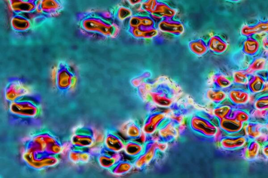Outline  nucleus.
I'll use <instances>...</instances> for the list:
<instances>
[{
    "instance_id": "1",
    "label": "nucleus",
    "mask_w": 268,
    "mask_h": 178,
    "mask_svg": "<svg viewBox=\"0 0 268 178\" xmlns=\"http://www.w3.org/2000/svg\"><path fill=\"white\" fill-rule=\"evenodd\" d=\"M79 26L82 32L98 34L105 37H113L118 32L116 26L104 18L93 15L82 16L79 18Z\"/></svg>"
},
{
    "instance_id": "2",
    "label": "nucleus",
    "mask_w": 268,
    "mask_h": 178,
    "mask_svg": "<svg viewBox=\"0 0 268 178\" xmlns=\"http://www.w3.org/2000/svg\"><path fill=\"white\" fill-rule=\"evenodd\" d=\"M25 148L54 155H59L63 150V146L59 140L47 131H41L34 134L26 143Z\"/></svg>"
},
{
    "instance_id": "3",
    "label": "nucleus",
    "mask_w": 268,
    "mask_h": 178,
    "mask_svg": "<svg viewBox=\"0 0 268 178\" xmlns=\"http://www.w3.org/2000/svg\"><path fill=\"white\" fill-rule=\"evenodd\" d=\"M54 85L61 92L67 93L74 88L77 77L70 65L64 62L55 67L53 72Z\"/></svg>"
},
{
    "instance_id": "4",
    "label": "nucleus",
    "mask_w": 268,
    "mask_h": 178,
    "mask_svg": "<svg viewBox=\"0 0 268 178\" xmlns=\"http://www.w3.org/2000/svg\"><path fill=\"white\" fill-rule=\"evenodd\" d=\"M58 156L25 148L23 159L30 167L42 170L57 165L59 162Z\"/></svg>"
},
{
    "instance_id": "5",
    "label": "nucleus",
    "mask_w": 268,
    "mask_h": 178,
    "mask_svg": "<svg viewBox=\"0 0 268 178\" xmlns=\"http://www.w3.org/2000/svg\"><path fill=\"white\" fill-rule=\"evenodd\" d=\"M10 112L21 117L35 118L40 113V108L35 102L20 98L11 102Z\"/></svg>"
},
{
    "instance_id": "6",
    "label": "nucleus",
    "mask_w": 268,
    "mask_h": 178,
    "mask_svg": "<svg viewBox=\"0 0 268 178\" xmlns=\"http://www.w3.org/2000/svg\"><path fill=\"white\" fill-rule=\"evenodd\" d=\"M97 138L92 129L88 127L77 129L72 134L71 143L72 146L90 148L97 143Z\"/></svg>"
},
{
    "instance_id": "7",
    "label": "nucleus",
    "mask_w": 268,
    "mask_h": 178,
    "mask_svg": "<svg viewBox=\"0 0 268 178\" xmlns=\"http://www.w3.org/2000/svg\"><path fill=\"white\" fill-rule=\"evenodd\" d=\"M30 87L18 79L10 80L4 91L5 98L10 102L22 98L31 92Z\"/></svg>"
},
{
    "instance_id": "8",
    "label": "nucleus",
    "mask_w": 268,
    "mask_h": 178,
    "mask_svg": "<svg viewBox=\"0 0 268 178\" xmlns=\"http://www.w3.org/2000/svg\"><path fill=\"white\" fill-rule=\"evenodd\" d=\"M97 161L102 168L111 169L118 162L117 152L108 150L102 146L97 154Z\"/></svg>"
},
{
    "instance_id": "9",
    "label": "nucleus",
    "mask_w": 268,
    "mask_h": 178,
    "mask_svg": "<svg viewBox=\"0 0 268 178\" xmlns=\"http://www.w3.org/2000/svg\"><path fill=\"white\" fill-rule=\"evenodd\" d=\"M61 9L62 5L59 0H39L37 2L36 11L47 15H56Z\"/></svg>"
},
{
    "instance_id": "10",
    "label": "nucleus",
    "mask_w": 268,
    "mask_h": 178,
    "mask_svg": "<svg viewBox=\"0 0 268 178\" xmlns=\"http://www.w3.org/2000/svg\"><path fill=\"white\" fill-rule=\"evenodd\" d=\"M11 24L12 30L18 32L29 31L34 26L31 19L23 16L20 14H16L12 17Z\"/></svg>"
},
{
    "instance_id": "11",
    "label": "nucleus",
    "mask_w": 268,
    "mask_h": 178,
    "mask_svg": "<svg viewBox=\"0 0 268 178\" xmlns=\"http://www.w3.org/2000/svg\"><path fill=\"white\" fill-rule=\"evenodd\" d=\"M90 150L88 148L72 146L69 153V157L75 163H88L91 159Z\"/></svg>"
},
{
    "instance_id": "12",
    "label": "nucleus",
    "mask_w": 268,
    "mask_h": 178,
    "mask_svg": "<svg viewBox=\"0 0 268 178\" xmlns=\"http://www.w3.org/2000/svg\"><path fill=\"white\" fill-rule=\"evenodd\" d=\"M103 146L108 150L116 152L120 151L125 147L124 143L119 137L111 131H108L105 134Z\"/></svg>"
},
{
    "instance_id": "13",
    "label": "nucleus",
    "mask_w": 268,
    "mask_h": 178,
    "mask_svg": "<svg viewBox=\"0 0 268 178\" xmlns=\"http://www.w3.org/2000/svg\"><path fill=\"white\" fill-rule=\"evenodd\" d=\"M11 9L16 14L32 13L36 10L37 2L20 0L10 3Z\"/></svg>"
},
{
    "instance_id": "14",
    "label": "nucleus",
    "mask_w": 268,
    "mask_h": 178,
    "mask_svg": "<svg viewBox=\"0 0 268 178\" xmlns=\"http://www.w3.org/2000/svg\"><path fill=\"white\" fill-rule=\"evenodd\" d=\"M241 32L243 35L246 36L268 32V20L253 25H245L242 27Z\"/></svg>"
},
{
    "instance_id": "15",
    "label": "nucleus",
    "mask_w": 268,
    "mask_h": 178,
    "mask_svg": "<svg viewBox=\"0 0 268 178\" xmlns=\"http://www.w3.org/2000/svg\"><path fill=\"white\" fill-rule=\"evenodd\" d=\"M192 127L195 129L208 135L214 134L215 131V129L214 127L209 125L201 119H195L192 121Z\"/></svg>"
},
{
    "instance_id": "16",
    "label": "nucleus",
    "mask_w": 268,
    "mask_h": 178,
    "mask_svg": "<svg viewBox=\"0 0 268 178\" xmlns=\"http://www.w3.org/2000/svg\"><path fill=\"white\" fill-rule=\"evenodd\" d=\"M260 43L258 41L253 38L247 39L243 45V50L249 55H253L259 50Z\"/></svg>"
},
{
    "instance_id": "17",
    "label": "nucleus",
    "mask_w": 268,
    "mask_h": 178,
    "mask_svg": "<svg viewBox=\"0 0 268 178\" xmlns=\"http://www.w3.org/2000/svg\"><path fill=\"white\" fill-rule=\"evenodd\" d=\"M228 45L222 39L214 37L212 38L210 43V49L217 53H223L226 51Z\"/></svg>"
},
{
    "instance_id": "18",
    "label": "nucleus",
    "mask_w": 268,
    "mask_h": 178,
    "mask_svg": "<svg viewBox=\"0 0 268 178\" xmlns=\"http://www.w3.org/2000/svg\"><path fill=\"white\" fill-rule=\"evenodd\" d=\"M231 98L237 103H244L249 99V94L241 91H233L230 93Z\"/></svg>"
},
{
    "instance_id": "19",
    "label": "nucleus",
    "mask_w": 268,
    "mask_h": 178,
    "mask_svg": "<svg viewBox=\"0 0 268 178\" xmlns=\"http://www.w3.org/2000/svg\"><path fill=\"white\" fill-rule=\"evenodd\" d=\"M251 89L254 92H259L265 87L264 81L258 77L255 78L250 85Z\"/></svg>"
},
{
    "instance_id": "20",
    "label": "nucleus",
    "mask_w": 268,
    "mask_h": 178,
    "mask_svg": "<svg viewBox=\"0 0 268 178\" xmlns=\"http://www.w3.org/2000/svg\"><path fill=\"white\" fill-rule=\"evenodd\" d=\"M266 65V60L264 58H258L253 62L250 69L251 71H257L263 69Z\"/></svg>"
},
{
    "instance_id": "21",
    "label": "nucleus",
    "mask_w": 268,
    "mask_h": 178,
    "mask_svg": "<svg viewBox=\"0 0 268 178\" xmlns=\"http://www.w3.org/2000/svg\"><path fill=\"white\" fill-rule=\"evenodd\" d=\"M209 98L213 101L222 100L225 97V94L222 91H211L208 94Z\"/></svg>"
},
{
    "instance_id": "22",
    "label": "nucleus",
    "mask_w": 268,
    "mask_h": 178,
    "mask_svg": "<svg viewBox=\"0 0 268 178\" xmlns=\"http://www.w3.org/2000/svg\"><path fill=\"white\" fill-rule=\"evenodd\" d=\"M234 79L237 83L242 84H246L248 82L246 74L241 72H236L234 74Z\"/></svg>"
},
{
    "instance_id": "23",
    "label": "nucleus",
    "mask_w": 268,
    "mask_h": 178,
    "mask_svg": "<svg viewBox=\"0 0 268 178\" xmlns=\"http://www.w3.org/2000/svg\"><path fill=\"white\" fill-rule=\"evenodd\" d=\"M191 47L192 50L198 54H202L206 51V48L202 43H195Z\"/></svg>"
},
{
    "instance_id": "24",
    "label": "nucleus",
    "mask_w": 268,
    "mask_h": 178,
    "mask_svg": "<svg viewBox=\"0 0 268 178\" xmlns=\"http://www.w3.org/2000/svg\"><path fill=\"white\" fill-rule=\"evenodd\" d=\"M244 143V139H238L236 140H226L224 142L225 146L229 147H232L242 146Z\"/></svg>"
},
{
    "instance_id": "25",
    "label": "nucleus",
    "mask_w": 268,
    "mask_h": 178,
    "mask_svg": "<svg viewBox=\"0 0 268 178\" xmlns=\"http://www.w3.org/2000/svg\"><path fill=\"white\" fill-rule=\"evenodd\" d=\"M129 15V11L125 8H121L117 13V17L120 19L123 20L126 18Z\"/></svg>"
},
{
    "instance_id": "26",
    "label": "nucleus",
    "mask_w": 268,
    "mask_h": 178,
    "mask_svg": "<svg viewBox=\"0 0 268 178\" xmlns=\"http://www.w3.org/2000/svg\"><path fill=\"white\" fill-rule=\"evenodd\" d=\"M218 82L219 85L222 87H228L231 84V81L224 77L219 78Z\"/></svg>"
},
{
    "instance_id": "27",
    "label": "nucleus",
    "mask_w": 268,
    "mask_h": 178,
    "mask_svg": "<svg viewBox=\"0 0 268 178\" xmlns=\"http://www.w3.org/2000/svg\"><path fill=\"white\" fill-rule=\"evenodd\" d=\"M219 109H218V110L215 112V113L217 115L219 116V117H223V116L225 115L227 112H228L229 108L225 107Z\"/></svg>"
},
{
    "instance_id": "28",
    "label": "nucleus",
    "mask_w": 268,
    "mask_h": 178,
    "mask_svg": "<svg viewBox=\"0 0 268 178\" xmlns=\"http://www.w3.org/2000/svg\"><path fill=\"white\" fill-rule=\"evenodd\" d=\"M257 105L260 108H264L268 106V99L260 100L257 102Z\"/></svg>"
},
{
    "instance_id": "29",
    "label": "nucleus",
    "mask_w": 268,
    "mask_h": 178,
    "mask_svg": "<svg viewBox=\"0 0 268 178\" xmlns=\"http://www.w3.org/2000/svg\"><path fill=\"white\" fill-rule=\"evenodd\" d=\"M263 44L264 49L268 51V36L264 38Z\"/></svg>"
},
{
    "instance_id": "30",
    "label": "nucleus",
    "mask_w": 268,
    "mask_h": 178,
    "mask_svg": "<svg viewBox=\"0 0 268 178\" xmlns=\"http://www.w3.org/2000/svg\"><path fill=\"white\" fill-rule=\"evenodd\" d=\"M226 1H228L232 2H238L240 1V0H226Z\"/></svg>"
},
{
    "instance_id": "31",
    "label": "nucleus",
    "mask_w": 268,
    "mask_h": 178,
    "mask_svg": "<svg viewBox=\"0 0 268 178\" xmlns=\"http://www.w3.org/2000/svg\"><path fill=\"white\" fill-rule=\"evenodd\" d=\"M9 1L10 2V3H11V2H13L20 1V0H9Z\"/></svg>"
},
{
    "instance_id": "32",
    "label": "nucleus",
    "mask_w": 268,
    "mask_h": 178,
    "mask_svg": "<svg viewBox=\"0 0 268 178\" xmlns=\"http://www.w3.org/2000/svg\"><path fill=\"white\" fill-rule=\"evenodd\" d=\"M29 1L36 2L39 1V0H29Z\"/></svg>"
}]
</instances>
